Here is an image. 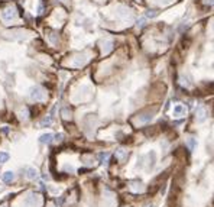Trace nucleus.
<instances>
[{"label": "nucleus", "instance_id": "dca6fc26", "mask_svg": "<svg viewBox=\"0 0 214 207\" xmlns=\"http://www.w3.org/2000/svg\"><path fill=\"white\" fill-rule=\"evenodd\" d=\"M7 159H9V153L0 152V162H6Z\"/></svg>", "mask_w": 214, "mask_h": 207}, {"label": "nucleus", "instance_id": "6ab92c4d", "mask_svg": "<svg viewBox=\"0 0 214 207\" xmlns=\"http://www.w3.org/2000/svg\"><path fill=\"white\" fill-rule=\"evenodd\" d=\"M119 15H120V16H126V15L129 16V10H126V9H123V7H120V9H119Z\"/></svg>", "mask_w": 214, "mask_h": 207}, {"label": "nucleus", "instance_id": "423d86ee", "mask_svg": "<svg viewBox=\"0 0 214 207\" xmlns=\"http://www.w3.org/2000/svg\"><path fill=\"white\" fill-rule=\"evenodd\" d=\"M25 172H26V177L29 178V180H34L38 177V171L32 168V167H28V168H25Z\"/></svg>", "mask_w": 214, "mask_h": 207}, {"label": "nucleus", "instance_id": "9d476101", "mask_svg": "<svg viewBox=\"0 0 214 207\" xmlns=\"http://www.w3.org/2000/svg\"><path fill=\"white\" fill-rule=\"evenodd\" d=\"M116 156H117L120 161H124V158H127V151L119 149V151H116Z\"/></svg>", "mask_w": 214, "mask_h": 207}, {"label": "nucleus", "instance_id": "aec40b11", "mask_svg": "<svg viewBox=\"0 0 214 207\" xmlns=\"http://www.w3.org/2000/svg\"><path fill=\"white\" fill-rule=\"evenodd\" d=\"M1 207H6V206H1Z\"/></svg>", "mask_w": 214, "mask_h": 207}, {"label": "nucleus", "instance_id": "a211bd4d", "mask_svg": "<svg viewBox=\"0 0 214 207\" xmlns=\"http://www.w3.org/2000/svg\"><path fill=\"white\" fill-rule=\"evenodd\" d=\"M156 15H158V12H156V10H148V12H146V16H148V18H155Z\"/></svg>", "mask_w": 214, "mask_h": 207}, {"label": "nucleus", "instance_id": "9b49d317", "mask_svg": "<svg viewBox=\"0 0 214 207\" xmlns=\"http://www.w3.org/2000/svg\"><path fill=\"white\" fill-rule=\"evenodd\" d=\"M197 116H198V122H203L205 119V110L203 107H200V109L197 110Z\"/></svg>", "mask_w": 214, "mask_h": 207}, {"label": "nucleus", "instance_id": "f03ea898", "mask_svg": "<svg viewBox=\"0 0 214 207\" xmlns=\"http://www.w3.org/2000/svg\"><path fill=\"white\" fill-rule=\"evenodd\" d=\"M0 16H1V19L4 22H12V21H15L18 18V12H16V9L13 6H9V7H6V9L1 10Z\"/></svg>", "mask_w": 214, "mask_h": 207}, {"label": "nucleus", "instance_id": "f257e3e1", "mask_svg": "<svg viewBox=\"0 0 214 207\" xmlns=\"http://www.w3.org/2000/svg\"><path fill=\"white\" fill-rule=\"evenodd\" d=\"M29 97L35 100V101H42V100H45L46 94H45V90L42 87H39V86H35L29 90Z\"/></svg>", "mask_w": 214, "mask_h": 207}, {"label": "nucleus", "instance_id": "0eeeda50", "mask_svg": "<svg viewBox=\"0 0 214 207\" xmlns=\"http://www.w3.org/2000/svg\"><path fill=\"white\" fill-rule=\"evenodd\" d=\"M52 141H54V135H52V133H45V135H42V136L39 138V142H41V143H46V145L51 143Z\"/></svg>", "mask_w": 214, "mask_h": 207}, {"label": "nucleus", "instance_id": "f3484780", "mask_svg": "<svg viewBox=\"0 0 214 207\" xmlns=\"http://www.w3.org/2000/svg\"><path fill=\"white\" fill-rule=\"evenodd\" d=\"M107 158H109V152H102L100 153V155H99V159H100V161H107Z\"/></svg>", "mask_w": 214, "mask_h": 207}, {"label": "nucleus", "instance_id": "6e6552de", "mask_svg": "<svg viewBox=\"0 0 214 207\" xmlns=\"http://www.w3.org/2000/svg\"><path fill=\"white\" fill-rule=\"evenodd\" d=\"M1 180H3L4 183H12V181L15 180V174H13L12 171H6V172L3 174V177H1Z\"/></svg>", "mask_w": 214, "mask_h": 207}, {"label": "nucleus", "instance_id": "20e7f679", "mask_svg": "<svg viewBox=\"0 0 214 207\" xmlns=\"http://www.w3.org/2000/svg\"><path fill=\"white\" fill-rule=\"evenodd\" d=\"M185 113H187V109H185L184 104H177V106L174 107V116H175V117H181V116H184Z\"/></svg>", "mask_w": 214, "mask_h": 207}, {"label": "nucleus", "instance_id": "2eb2a0df", "mask_svg": "<svg viewBox=\"0 0 214 207\" xmlns=\"http://www.w3.org/2000/svg\"><path fill=\"white\" fill-rule=\"evenodd\" d=\"M145 23H146V18H140V19L136 22V26H137V28H143Z\"/></svg>", "mask_w": 214, "mask_h": 207}, {"label": "nucleus", "instance_id": "4468645a", "mask_svg": "<svg viewBox=\"0 0 214 207\" xmlns=\"http://www.w3.org/2000/svg\"><path fill=\"white\" fill-rule=\"evenodd\" d=\"M152 117H153V116L148 113V115H145V116H142V117L139 119V122H140V123H146V122H150V120H152Z\"/></svg>", "mask_w": 214, "mask_h": 207}, {"label": "nucleus", "instance_id": "1a4fd4ad", "mask_svg": "<svg viewBox=\"0 0 214 207\" xmlns=\"http://www.w3.org/2000/svg\"><path fill=\"white\" fill-rule=\"evenodd\" d=\"M103 45H104V46H103L104 54H109V52L113 49V41H110V39H109V41H104V42H103Z\"/></svg>", "mask_w": 214, "mask_h": 207}, {"label": "nucleus", "instance_id": "7ed1b4c3", "mask_svg": "<svg viewBox=\"0 0 214 207\" xmlns=\"http://www.w3.org/2000/svg\"><path fill=\"white\" fill-rule=\"evenodd\" d=\"M39 201H41V198L38 194H35V193H31L29 196L25 198V204H29V206H35V204H39Z\"/></svg>", "mask_w": 214, "mask_h": 207}, {"label": "nucleus", "instance_id": "f8f14e48", "mask_svg": "<svg viewBox=\"0 0 214 207\" xmlns=\"http://www.w3.org/2000/svg\"><path fill=\"white\" fill-rule=\"evenodd\" d=\"M187 145H188L190 151H194V148H195V145H197V141H195L194 138H190V139H188V142H187Z\"/></svg>", "mask_w": 214, "mask_h": 207}, {"label": "nucleus", "instance_id": "39448f33", "mask_svg": "<svg viewBox=\"0 0 214 207\" xmlns=\"http://www.w3.org/2000/svg\"><path fill=\"white\" fill-rule=\"evenodd\" d=\"M130 190L135 191V193H140V191H143V184L140 181H132L130 183Z\"/></svg>", "mask_w": 214, "mask_h": 207}, {"label": "nucleus", "instance_id": "ddd939ff", "mask_svg": "<svg viewBox=\"0 0 214 207\" xmlns=\"http://www.w3.org/2000/svg\"><path fill=\"white\" fill-rule=\"evenodd\" d=\"M51 123H52V117L49 116V117H45V119L41 120V123H39V125L44 128V126H48V125H51Z\"/></svg>", "mask_w": 214, "mask_h": 207}]
</instances>
